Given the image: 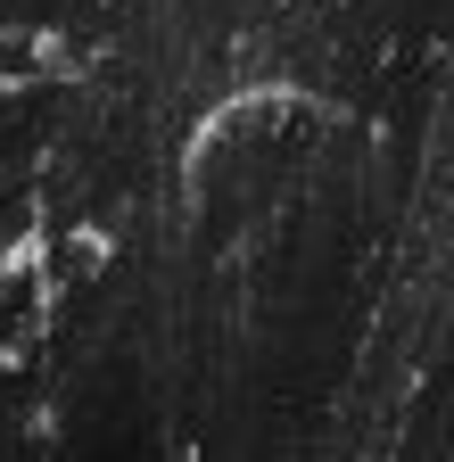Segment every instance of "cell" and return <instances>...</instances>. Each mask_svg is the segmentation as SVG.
<instances>
[{
    "label": "cell",
    "mask_w": 454,
    "mask_h": 462,
    "mask_svg": "<svg viewBox=\"0 0 454 462\" xmlns=\"http://www.w3.org/2000/svg\"><path fill=\"white\" fill-rule=\"evenodd\" d=\"M75 50L42 25H0V91H33V83H67Z\"/></svg>",
    "instance_id": "6da1fadb"
}]
</instances>
